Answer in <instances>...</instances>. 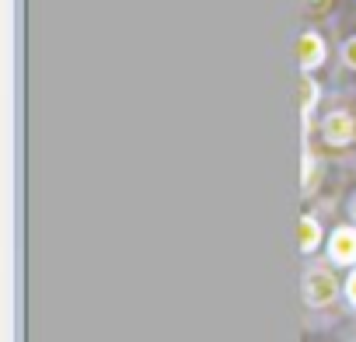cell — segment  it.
<instances>
[{
    "label": "cell",
    "mask_w": 356,
    "mask_h": 342,
    "mask_svg": "<svg viewBox=\"0 0 356 342\" xmlns=\"http://www.w3.org/2000/svg\"><path fill=\"white\" fill-rule=\"evenodd\" d=\"M304 293H307L311 304H328V300H335V279L325 269H314L304 279Z\"/></svg>",
    "instance_id": "obj_1"
},
{
    "label": "cell",
    "mask_w": 356,
    "mask_h": 342,
    "mask_svg": "<svg viewBox=\"0 0 356 342\" xmlns=\"http://www.w3.org/2000/svg\"><path fill=\"white\" fill-rule=\"evenodd\" d=\"M325 136L332 140V143H349L353 136H356V119L353 115H346V112H339V115H332L328 122H325Z\"/></svg>",
    "instance_id": "obj_2"
},
{
    "label": "cell",
    "mask_w": 356,
    "mask_h": 342,
    "mask_svg": "<svg viewBox=\"0 0 356 342\" xmlns=\"http://www.w3.org/2000/svg\"><path fill=\"white\" fill-rule=\"evenodd\" d=\"M332 259L335 262H353L356 259V231L342 227L332 234Z\"/></svg>",
    "instance_id": "obj_3"
},
{
    "label": "cell",
    "mask_w": 356,
    "mask_h": 342,
    "mask_svg": "<svg viewBox=\"0 0 356 342\" xmlns=\"http://www.w3.org/2000/svg\"><path fill=\"white\" fill-rule=\"evenodd\" d=\"M300 63H304V67L321 63V39H318V35H311V32L300 39Z\"/></svg>",
    "instance_id": "obj_4"
},
{
    "label": "cell",
    "mask_w": 356,
    "mask_h": 342,
    "mask_svg": "<svg viewBox=\"0 0 356 342\" xmlns=\"http://www.w3.org/2000/svg\"><path fill=\"white\" fill-rule=\"evenodd\" d=\"M314 245H318V224H314L311 217H304V220H300V248L311 252Z\"/></svg>",
    "instance_id": "obj_5"
},
{
    "label": "cell",
    "mask_w": 356,
    "mask_h": 342,
    "mask_svg": "<svg viewBox=\"0 0 356 342\" xmlns=\"http://www.w3.org/2000/svg\"><path fill=\"white\" fill-rule=\"evenodd\" d=\"M314 98H318V91H314V84L307 81V84H304V95H300V105H304V112L314 105Z\"/></svg>",
    "instance_id": "obj_6"
},
{
    "label": "cell",
    "mask_w": 356,
    "mask_h": 342,
    "mask_svg": "<svg viewBox=\"0 0 356 342\" xmlns=\"http://www.w3.org/2000/svg\"><path fill=\"white\" fill-rule=\"evenodd\" d=\"M346 63H349V67H356V39L346 46Z\"/></svg>",
    "instance_id": "obj_7"
},
{
    "label": "cell",
    "mask_w": 356,
    "mask_h": 342,
    "mask_svg": "<svg viewBox=\"0 0 356 342\" xmlns=\"http://www.w3.org/2000/svg\"><path fill=\"white\" fill-rule=\"evenodd\" d=\"M346 290H349V297H353V304H356V272L349 276V286H346Z\"/></svg>",
    "instance_id": "obj_8"
},
{
    "label": "cell",
    "mask_w": 356,
    "mask_h": 342,
    "mask_svg": "<svg viewBox=\"0 0 356 342\" xmlns=\"http://www.w3.org/2000/svg\"><path fill=\"white\" fill-rule=\"evenodd\" d=\"M353 217H356V203H353Z\"/></svg>",
    "instance_id": "obj_9"
}]
</instances>
